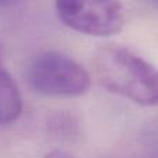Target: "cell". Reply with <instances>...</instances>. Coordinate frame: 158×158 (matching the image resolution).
Segmentation results:
<instances>
[{
    "mask_svg": "<svg viewBox=\"0 0 158 158\" xmlns=\"http://www.w3.org/2000/svg\"><path fill=\"white\" fill-rule=\"evenodd\" d=\"M100 85L139 106H158V69L121 44H104L92 58Z\"/></svg>",
    "mask_w": 158,
    "mask_h": 158,
    "instance_id": "obj_1",
    "label": "cell"
},
{
    "mask_svg": "<svg viewBox=\"0 0 158 158\" xmlns=\"http://www.w3.org/2000/svg\"><path fill=\"white\" fill-rule=\"evenodd\" d=\"M27 79L36 93L50 97H79L90 89V77L74 58L58 52L36 56L28 67Z\"/></svg>",
    "mask_w": 158,
    "mask_h": 158,
    "instance_id": "obj_2",
    "label": "cell"
},
{
    "mask_svg": "<svg viewBox=\"0 0 158 158\" xmlns=\"http://www.w3.org/2000/svg\"><path fill=\"white\" fill-rule=\"evenodd\" d=\"M56 11L65 27L89 36H112L125 25L118 0H56Z\"/></svg>",
    "mask_w": 158,
    "mask_h": 158,
    "instance_id": "obj_3",
    "label": "cell"
},
{
    "mask_svg": "<svg viewBox=\"0 0 158 158\" xmlns=\"http://www.w3.org/2000/svg\"><path fill=\"white\" fill-rule=\"evenodd\" d=\"M22 112V98L13 77L0 63V125L14 122Z\"/></svg>",
    "mask_w": 158,
    "mask_h": 158,
    "instance_id": "obj_4",
    "label": "cell"
},
{
    "mask_svg": "<svg viewBox=\"0 0 158 158\" xmlns=\"http://www.w3.org/2000/svg\"><path fill=\"white\" fill-rule=\"evenodd\" d=\"M43 158H74V157L69 156V154L65 153V151L56 150V151H52V153H49L47 156H44Z\"/></svg>",
    "mask_w": 158,
    "mask_h": 158,
    "instance_id": "obj_5",
    "label": "cell"
},
{
    "mask_svg": "<svg viewBox=\"0 0 158 158\" xmlns=\"http://www.w3.org/2000/svg\"><path fill=\"white\" fill-rule=\"evenodd\" d=\"M13 0H0V7H4V6H8Z\"/></svg>",
    "mask_w": 158,
    "mask_h": 158,
    "instance_id": "obj_6",
    "label": "cell"
},
{
    "mask_svg": "<svg viewBox=\"0 0 158 158\" xmlns=\"http://www.w3.org/2000/svg\"><path fill=\"white\" fill-rule=\"evenodd\" d=\"M146 3H150V4L156 6V7H158V0H144Z\"/></svg>",
    "mask_w": 158,
    "mask_h": 158,
    "instance_id": "obj_7",
    "label": "cell"
}]
</instances>
